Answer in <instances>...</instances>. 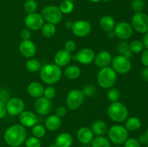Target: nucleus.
<instances>
[{
  "mask_svg": "<svg viewBox=\"0 0 148 147\" xmlns=\"http://www.w3.org/2000/svg\"><path fill=\"white\" fill-rule=\"evenodd\" d=\"M27 138L26 129L21 124H14L9 127L4 134L6 144L11 147H19Z\"/></svg>",
  "mask_w": 148,
  "mask_h": 147,
  "instance_id": "obj_1",
  "label": "nucleus"
},
{
  "mask_svg": "<svg viewBox=\"0 0 148 147\" xmlns=\"http://www.w3.org/2000/svg\"><path fill=\"white\" fill-rule=\"evenodd\" d=\"M62 76V69L55 63L44 65L40 70V79L46 84L52 85L57 83L61 79Z\"/></svg>",
  "mask_w": 148,
  "mask_h": 147,
  "instance_id": "obj_2",
  "label": "nucleus"
},
{
  "mask_svg": "<svg viewBox=\"0 0 148 147\" xmlns=\"http://www.w3.org/2000/svg\"><path fill=\"white\" fill-rule=\"evenodd\" d=\"M107 112L110 119L116 122H122L128 118L129 111L127 107L119 101L111 102Z\"/></svg>",
  "mask_w": 148,
  "mask_h": 147,
  "instance_id": "obj_3",
  "label": "nucleus"
},
{
  "mask_svg": "<svg viewBox=\"0 0 148 147\" xmlns=\"http://www.w3.org/2000/svg\"><path fill=\"white\" fill-rule=\"evenodd\" d=\"M98 84L104 89H110L114 86L117 80V74L111 67L102 68L98 71Z\"/></svg>",
  "mask_w": 148,
  "mask_h": 147,
  "instance_id": "obj_4",
  "label": "nucleus"
},
{
  "mask_svg": "<svg viewBox=\"0 0 148 147\" xmlns=\"http://www.w3.org/2000/svg\"><path fill=\"white\" fill-rule=\"evenodd\" d=\"M108 138L111 142L116 145L123 144L128 138L129 133L125 126L121 125H114L108 130Z\"/></svg>",
  "mask_w": 148,
  "mask_h": 147,
  "instance_id": "obj_5",
  "label": "nucleus"
},
{
  "mask_svg": "<svg viewBox=\"0 0 148 147\" xmlns=\"http://www.w3.org/2000/svg\"><path fill=\"white\" fill-rule=\"evenodd\" d=\"M85 96L82 90L74 89L69 91L66 98V107L71 110H75L81 107L85 101Z\"/></svg>",
  "mask_w": 148,
  "mask_h": 147,
  "instance_id": "obj_6",
  "label": "nucleus"
},
{
  "mask_svg": "<svg viewBox=\"0 0 148 147\" xmlns=\"http://www.w3.org/2000/svg\"><path fill=\"white\" fill-rule=\"evenodd\" d=\"M43 20L53 24H59L62 20V13L59 7L53 5L45 7L41 12Z\"/></svg>",
  "mask_w": 148,
  "mask_h": 147,
  "instance_id": "obj_7",
  "label": "nucleus"
},
{
  "mask_svg": "<svg viewBox=\"0 0 148 147\" xmlns=\"http://www.w3.org/2000/svg\"><path fill=\"white\" fill-rule=\"evenodd\" d=\"M132 27L139 33L148 32V15L143 12H135L132 18Z\"/></svg>",
  "mask_w": 148,
  "mask_h": 147,
  "instance_id": "obj_8",
  "label": "nucleus"
},
{
  "mask_svg": "<svg viewBox=\"0 0 148 147\" xmlns=\"http://www.w3.org/2000/svg\"><path fill=\"white\" fill-rule=\"evenodd\" d=\"M111 65V68L115 71L116 73L119 74H126L129 73L132 69V63L130 59L121 55L113 58Z\"/></svg>",
  "mask_w": 148,
  "mask_h": 147,
  "instance_id": "obj_9",
  "label": "nucleus"
},
{
  "mask_svg": "<svg viewBox=\"0 0 148 147\" xmlns=\"http://www.w3.org/2000/svg\"><path fill=\"white\" fill-rule=\"evenodd\" d=\"M116 37L121 40L130 39L133 34V28L130 23L127 22H119L116 24L114 29Z\"/></svg>",
  "mask_w": 148,
  "mask_h": 147,
  "instance_id": "obj_10",
  "label": "nucleus"
},
{
  "mask_svg": "<svg viewBox=\"0 0 148 147\" xmlns=\"http://www.w3.org/2000/svg\"><path fill=\"white\" fill-rule=\"evenodd\" d=\"M44 24V20L41 14L37 12L27 14L25 18V24L30 30H38L41 29Z\"/></svg>",
  "mask_w": 148,
  "mask_h": 147,
  "instance_id": "obj_11",
  "label": "nucleus"
},
{
  "mask_svg": "<svg viewBox=\"0 0 148 147\" xmlns=\"http://www.w3.org/2000/svg\"><path fill=\"white\" fill-rule=\"evenodd\" d=\"M91 27L90 23L87 20H79L73 23L72 31L75 36L79 37H84L90 33Z\"/></svg>",
  "mask_w": 148,
  "mask_h": 147,
  "instance_id": "obj_12",
  "label": "nucleus"
},
{
  "mask_svg": "<svg viewBox=\"0 0 148 147\" xmlns=\"http://www.w3.org/2000/svg\"><path fill=\"white\" fill-rule=\"evenodd\" d=\"M6 107L7 112L10 115L17 116L24 111L25 103L20 98L12 97L7 100L6 102Z\"/></svg>",
  "mask_w": 148,
  "mask_h": 147,
  "instance_id": "obj_13",
  "label": "nucleus"
},
{
  "mask_svg": "<svg viewBox=\"0 0 148 147\" xmlns=\"http://www.w3.org/2000/svg\"><path fill=\"white\" fill-rule=\"evenodd\" d=\"M34 108L38 114L46 115L50 113L52 110V104L51 100L46 99L44 97L36 98L34 102Z\"/></svg>",
  "mask_w": 148,
  "mask_h": 147,
  "instance_id": "obj_14",
  "label": "nucleus"
},
{
  "mask_svg": "<svg viewBox=\"0 0 148 147\" xmlns=\"http://www.w3.org/2000/svg\"><path fill=\"white\" fill-rule=\"evenodd\" d=\"M95 52L89 48H84L79 50L75 56V60L83 65H88L92 63L95 59Z\"/></svg>",
  "mask_w": 148,
  "mask_h": 147,
  "instance_id": "obj_15",
  "label": "nucleus"
},
{
  "mask_svg": "<svg viewBox=\"0 0 148 147\" xmlns=\"http://www.w3.org/2000/svg\"><path fill=\"white\" fill-rule=\"evenodd\" d=\"M19 121L25 128H31L38 123V118L34 112L29 110H24L19 115Z\"/></svg>",
  "mask_w": 148,
  "mask_h": 147,
  "instance_id": "obj_16",
  "label": "nucleus"
},
{
  "mask_svg": "<svg viewBox=\"0 0 148 147\" xmlns=\"http://www.w3.org/2000/svg\"><path fill=\"white\" fill-rule=\"evenodd\" d=\"M19 50L22 56L27 59H31L36 55L37 48L33 41L27 40L20 42L19 45Z\"/></svg>",
  "mask_w": 148,
  "mask_h": 147,
  "instance_id": "obj_17",
  "label": "nucleus"
},
{
  "mask_svg": "<svg viewBox=\"0 0 148 147\" xmlns=\"http://www.w3.org/2000/svg\"><path fill=\"white\" fill-rule=\"evenodd\" d=\"M112 59L111 53L107 50H101L98 54L95 55L93 61L98 67L102 69L109 66L112 61Z\"/></svg>",
  "mask_w": 148,
  "mask_h": 147,
  "instance_id": "obj_18",
  "label": "nucleus"
},
{
  "mask_svg": "<svg viewBox=\"0 0 148 147\" xmlns=\"http://www.w3.org/2000/svg\"><path fill=\"white\" fill-rule=\"evenodd\" d=\"M72 53L66 51L64 49L60 50L56 53L54 56V63L59 67L66 66L72 60Z\"/></svg>",
  "mask_w": 148,
  "mask_h": 147,
  "instance_id": "obj_19",
  "label": "nucleus"
},
{
  "mask_svg": "<svg viewBox=\"0 0 148 147\" xmlns=\"http://www.w3.org/2000/svg\"><path fill=\"white\" fill-rule=\"evenodd\" d=\"M77 138L78 141L83 144H88L92 142L94 138V133L91 128L88 127H82L77 132Z\"/></svg>",
  "mask_w": 148,
  "mask_h": 147,
  "instance_id": "obj_20",
  "label": "nucleus"
},
{
  "mask_svg": "<svg viewBox=\"0 0 148 147\" xmlns=\"http://www.w3.org/2000/svg\"><path fill=\"white\" fill-rule=\"evenodd\" d=\"M55 144L58 147H71L73 144V138L69 133H61L56 136Z\"/></svg>",
  "mask_w": 148,
  "mask_h": 147,
  "instance_id": "obj_21",
  "label": "nucleus"
},
{
  "mask_svg": "<svg viewBox=\"0 0 148 147\" xmlns=\"http://www.w3.org/2000/svg\"><path fill=\"white\" fill-rule=\"evenodd\" d=\"M62 121L56 115H51L45 120V128L51 131H54L61 127Z\"/></svg>",
  "mask_w": 148,
  "mask_h": 147,
  "instance_id": "obj_22",
  "label": "nucleus"
},
{
  "mask_svg": "<svg viewBox=\"0 0 148 147\" xmlns=\"http://www.w3.org/2000/svg\"><path fill=\"white\" fill-rule=\"evenodd\" d=\"M27 93L33 98H38L43 96L44 87L38 82H33L27 86Z\"/></svg>",
  "mask_w": 148,
  "mask_h": 147,
  "instance_id": "obj_23",
  "label": "nucleus"
},
{
  "mask_svg": "<svg viewBox=\"0 0 148 147\" xmlns=\"http://www.w3.org/2000/svg\"><path fill=\"white\" fill-rule=\"evenodd\" d=\"M116 22L114 19L110 15H104L100 20V26L106 32L111 31L114 29Z\"/></svg>",
  "mask_w": 148,
  "mask_h": 147,
  "instance_id": "obj_24",
  "label": "nucleus"
},
{
  "mask_svg": "<svg viewBox=\"0 0 148 147\" xmlns=\"http://www.w3.org/2000/svg\"><path fill=\"white\" fill-rule=\"evenodd\" d=\"M91 130L95 135L99 136V135H103L106 133L108 128L106 123L104 121L96 120L92 123Z\"/></svg>",
  "mask_w": 148,
  "mask_h": 147,
  "instance_id": "obj_25",
  "label": "nucleus"
},
{
  "mask_svg": "<svg viewBox=\"0 0 148 147\" xmlns=\"http://www.w3.org/2000/svg\"><path fill=\"white\" fill-rule=\"evenodd\" d=\"M65 76L69 79H76L80 76L81 69L79 66L76 65H71L67 66L64 71Z\"/></svg>",
  "mask_w": 148,
  "mask_h": 147,
  "instance_id": "obj_26",
  "label": "nucleus"
},
{
  "mask_svg": "<svg viewBox=\"0 0 148 147\" xmlns=\"http://www.w3.org/2000/svg\"><path fill=\"white\" fill-rule=\"evenodd\" d=\"M142 122L140 118L137 117H131L126 120L125 128L127 131H136L139 130L141 127Z\"/></svg>",
  "mask_w": 148,
  "mask_h": 147,
  "instance_id": "obj_27",
  "label": "nucleus"
},
{
  "mask_svg": "<svg viewBox=\"0 0 148 147\" xmlns=\"http://www.w3.org/2000/svg\"><path fill=\"white\" fill-rule=\"evenodd\" d=\"M117 50H118L119 53H120L121 56H124V57L127 58V59H130L133 56V53L132 52L131 49H130V44L125 41H122L118 45L117 47Z\"/></svg>",
  "mask_w": 148,
  "mask_h": 147,
  "instance_id": "obj_28",
  "label": "nucleus"
},
{
  "mask_svg": "<svg viewBox=\"0 0 148 147\" xmlns=\"http://www.w3.org/2000/svg\"><path fill=\"white\" fill-rule=\"evenodd\" d=\"M92 147H111V142L103 135H99L94 138L92 141Z\"/></svg>",
  "mask_w": 148,
  "mask_h": 147,
  "instance_id": "obj_29",
  "label": "nucleus"
},
{
  "mask_svg": "<svg viewBox=\"0 0 148 147\" xmlns=\"http://www.w3.org/2000/svg\"><path fill=\"white\" fill-rule=\"evenodd\" d=\"M41 33L44 37H51L55 35L56 32L55 24H51V23L46 22L44 23L43 27H41Z\"/></svg>",
  "mask_w": 148,
  "mask_h": 147,
  "instance_id": "obj_30",
  "label": "nucleus"
},
{
  "mask_svg": "<svg viewBox=\"0 0 148 147\" xmlns=\"http://www.w3.org/2000/svg\"><path fill=\"white\" fill-rule=\"evenodd\" d=\"M41 63L38 60L31 58L29 59L25 63V68L27 71L30 72H37L41 69Z\"/></svg>",
  "mask_w": 148,
  "mask_h": 147,
  "instance_id": "obj_31",
  "label": "nucleus"
},
{
  "mask_svg": "<svg viewBox=\"0 0 148 147\" xmlns=\"http://www.w3.org/2000/svg\"><path fill=\"white\" fill-rule=\"evenodd\" d=\"M74 2L71 0H64L59 6V10L62 14H69L74 10Z\"/></svg>",
  "mask_w": 148,
  "mask_h": 147,
  "instance_id": "obj_32",
  "label": "nucleus"
},
{
  "mask_svg": "<svg viewBox=\"0 0 148 147\" xmlns=\"http://www.w3.org/2000/svg\"><path fill=\"white\" fill-rule=\"evenodd\" d=\"M32 133H33V136L38 138H41L46 135V129L45 126L37 123L34 126L32 127Z\"/></svg>",
  "mask_w": 148,
  "mask_h": 147,
  "instance_id": "obj_33",
  "label": "nucleus"
},
{
  "mask_svg": "<svg viewBox=\"0 0 148 147\" xmlns=\"http://www.w3.org/2000/svg\"><path fill=\"white\" fill-rule=\"evenodd\" d=\"M130 49L133 53H140L144 49V46L141 40H134L130 44Z\"/></svg>",
  "mask_w": 148,
  "mask_h": 147,
  "instance_id": "obj_34",
  "label": "nucleus"
},
{
  "mask_svg": "<svg viewBox=\"0 0 148 147\" xmlns=\"http://www.w3.org/2000/svg\"><path fill=\"white\" fill-rule=\"evenodd\" d=\"M38 4L35 0H27L24 4V10L27 14L36 12Z\"/></svg>",
  "mask_w": 148,
  "mask_h": 147,
  "instance_id": "obj_35",
  "label": "nucleus"
},
{
  "mask_svg": "<svg viewBox=\"0 0 148 147\" xmlns=\"http://www.w3.org/2000/svg\"><path fill=\"white\" fill-rule=\"evenodd\" d=\"M25 145L26 147H40L41 142L40 138H38L35 136H30L27 138L25 141Z\"/></svg>",
  "mask_w": 148,
  "mask_h": 147,
  "instance_id": "obj_36",
  "label": "nucleus"
},
{
  "mask_svg": "<svg viewBox=\"0 0 148 147\" xmlns=\"http://www.w3.org/2000/svg\"><path fill=\"white\" fill-rule=\"evenodd\" d=\"M107 97H108V99L110 102H117L120 97L119 90L116 89V88H110V89L108 92V94H107Z\"/></svg>",
  "mask_w": 148,
  "mask_h": 147,
  "instance_id": "obj_37",
  "label": "nucleus"
},
{
  "mask_svg": "<svg viewBox=\"0 0 148 147\" xmlns=\"http://www.w3.org/2000/svg\"><path fill=\"white\" fill-rule=\"evenodd\" d=\"M145 0H132V8L135 12H141L145 7Z\"/></svg>",
  "mask_w": 148,
  "mask_h": 147,
  "instance_id": "obj_38",
  "label": "nucleus"
},
{
  "mask_svg": "<svg viewBox=\"0 0 148 147\" xmlns=\"http://www.w3.org/2000/svg\"><path fill=\"white\" fill-rule=\"evenodd\" d=\"M56 95V91L53 86H49L47 87L44 88V91H43V97H44L46 99L51 100L52 99L55 97Z\"/></svg>",
  "mask_w": 148,
  "mask_h": 147,
  "instance_id": "obj_39",
  "label": "nucleus"
},
{
  "mask_svg": "<svg viewBox=\"0 0 148 147\" xmlns=\"http://www.w3.org/2000/svg\"><path fill=\"white\" fill-rule=\"evenodd\" d=\"M124 147H141V144L136 138H130L124 143Z\"/></svg>",
  "mask_w": 148,
  "mask_h": 147,
  "instance_id": "obj_40",
  "label": "nucleus"
},
{
  "mask_svg": "<svg viewBox=\"0 0 148 147\" xmlns=\"http://www.w3.org/2000/svg\"><path fill=\"white\" fill-rule=\"evenodd\" d=\"M82 91L85 97H92L95 94V89L92 85L88 84L84 86L83 89Z\"/></svg>",
  "mask_w": 148,
  "mask_h": 147,
  "instance_id": "obj_41",
  "label": "nucleus"
},
{
  "mask_svg": "<svg viewBox=\"0 0 148 147\" xmlns=\"http://www.w3.org/2000/svg\"><path fill=\"white\" fill-rule=\"evenodd\" d=\"M76 43L72 40H67L64 44V50L71 53L75 51V49H76Z\"/></svg>",
  "mask_w": 148,
  "mask_h": 147,
  "instance_id": "obj_42",
  "label": "nucleus"
},
{
  "mask_svg": "<svg viewBox=\"0 0 148 147\" xmlns=\"http://www.w3.org/2000/svg\"><path fill=\"white\" fill-rule=\"evenodd\" d=\"M20 37L23 39V40H30L31 37V33H30L29 29H23L21 32H20Z\"/></svg>",
  "mask_w": 148,
  "mask_h": 147,
  "instance_id": "obj_43",
  "label": "nucleus"
},
{
  "mask_svg": "<svg viewBox=\"0 0 148 147\" xmlns=\"http://www.w3.org/2000/svg\"><path fill=\"white\" fill-rule=\"evenodd\" d=\"M7 113V107H6V103L4 102L0 101V119H2L3 118L6 116Z\"/></svg>",
  "mask_w": 148,
  "mask_h": 147,
  "instance_id": "obj_44",
  "label": "nucleus"
},
{
  "mask_svg": "<svg viewBox=\"0 0 148 147\" xmlns=\"http://www.w3.org/2000/svg\"><path fill=\"white\" fill-rule=\"evenodd\" d=\"M66 114V108L64 106H59L58 107L56 110V115L59 118L65 116Z\"/></svg>",
  "mask_w": 148,
  "mask_h": 147,
  "instance_id": "obj_45",
  "label": "nucleus"
},
{
  "mask_svg": "<svg viewBox=\"0 0 148 147\" xmlns=\"http://www.w3.org/2000/svg\"><path fill=\"white\" fill-rule=\"evenodd\" d=\"M141 61L145 67H148V49H145L143 51L141 56Z\"/></svg>",
  "mask_w": 148,
  "mask_h": 147,
  "instance_id": "obj_46",
  "label": "nucleus"
},
{
  "mask_svg": "<svg viewBox=\"0 0 148 147\" xmlns=\"http://www.w3.org/2000/svg\"><path fill=\"white\" fill-rule=\"evenodd\" d=\"M139 142L140 143V144H148V138L147 135H145V133L143 134V135H141L139 136L138 139Z\"/></svg>",
  "mask_w": 148,
  "mask_h": 147,
  "instance_id": "obj_47",
  "label": "nucleus"
},
{
  "mask_svg": "<svg viewBox=\"0 0 148 147\" xmlns=\"http://www.w3.org/2000/svg\"><path fill=\"white\" fill-rule=\"evenodd\" d=\"M142 42H143V46H144L145 48L148 49V32L147 33H145Z\"/></svg>",
  "mask_w": 148,
  "mask_h": 147,
  "instance_id": "obj_48",
  "label": "nucleus"
},
{
  "mask_svg": "<svg viewBox=\"0 0 148 147\" xmlns=\"http://www.w3.org/2000/svg\"><path fill=\"white\" fill-rule=\"evenodd\" d=\"M142 76L143 79L146 82H148V67H145L143 69L142 71Z\"/></svg>",
  "mask_w": 148,
  "mask_h": 147,
  "instance_id": "obj_49",
  "label": "nucleus"
},
{
  "mask_svg": "<svg viewBox=\"0 0 148 147\" xmlns=\"http://www.w3.org/2000/svg\"><path fill=\"white\" fill-rule=\"evenodd\" d=\"M106 33H107V37H108V38H110V39H113V38H114V37H116L115 33H114V30H111V31L106 32Z\"/></svg>",
  "mask_w": 148,
  "mask_h": 147,
  "instance_id": "obj_50",
  "label": "nucleus"
},
{
  "mask_svg": "<svg viewBox=\"0 0 148 147\" xmlns=\"http://www.w3.org/2000/svg\"><path fill=\"white\" fill-rule=\"evenodd\" d=\"M73 23L72 21H70V20H69V21H66V22H65V27H66V29H69V30H71L72 27V26H73Z\"/></svg>",
  "mask_w": 148,
  "mask_h": 147,
  "instance_id": "obj_51",
  "label": "nucleus"
},
{
  "mask_svg": "<svg viewBox=\"0 0 148 147\" xmlns=\"http://www.w3.org/2000/svg\"><path fill=\"white\" fill-rule=\"evenodd\" d=\"M90 1H91V2L92 3H98L99 2V1H101V0H89Z\"/></svg>",
  "mask_w": 148,
  "mask_h": 147,
  "instance_id": "obj_52",
  "label": "nucleus"
},
{
  "mask_svg": "<svg viewBox=\"0 0 148 147\" xmlns=\"http://www.w3.org/2000/svg\"><path fill=\"white\" fill-rule=\"evenodd\" d=\"M49 147H58V146H57V145H56V144H55V143H54V144H51V145L49 146Z\"/></svg>",
  "mask_w": 148,
  "mask_h": 147,
  "instance_id": "obj_53",
  "label": "nucleus"
},
{
  "mask_svg": "<svg viewBox=\"0 0 148 147\" xmlns=\"http://www.w3.org/2000/svg\"><path fill=\"white\" fill-rule=\"evenodd\" d=\"M102 1H103V2H105V3H108V2H109L111 0H102Z\"/></svg>",
  "mask_w": 148,
  "mask_h": 147,
  "instance_id": "obj_54",
  "label": "nucleus"
},
{
  "mask_svg": "<svg viewBox=\"0 0 148 147\" xmlns=\"http://www.w3.org/2000/svg\"><path fill=\"white\" fill-rule=\"evenodd\" d=\"M145 135H147V138H148V128H147V130H146V133H145Z\"/></svg>",
  "mask_w": 148,
  "mask_h": 147,
  "instance_id": "obj_55",
  "label": "nucleus"
},
{
  "mask_svg": "<svg viewBox=\"0 0 148 147\" xmlns=\"http://www.w3.org/2000/svg\"><path fill=\"white\" fill-rule=\"evenodd\" d=\"M71 1H73V2H74V1H76V0H71Z\"/></svg>",
  "mask_w": 148,
  "mask_h": 147,
  "instance_id": "obj_56",
  "label": "nucleus"
},
{
  "mask_svg": "<svg viewBox=\"0 0 148 147\" xmlns=\"http://www.w3.org/2000/svg\"><path fill=\"white\" fill-rule=\"evenodd\" d=\"M147 147H148V144H147Z\"/></svg>",
  "mask_w": 148,
  "mask_h": 147,
  "instance_id": "obj_57",
  "label": "nucleus"
},
{
  "mask_svg": "<svg viewBox=\"0 0 148 147\" xmlns=\"http://www.w3.org/2000/svg\"><path fill=\"white\" fill-rule=\"evenodd\" d=\"M117 147H120V146H117Z\"/></svg>",
  "mask_w": 148,
  "mask_h": 147,
  "instance_id": "obj_58",
  "label": "nucleus"
}]
</instances>
